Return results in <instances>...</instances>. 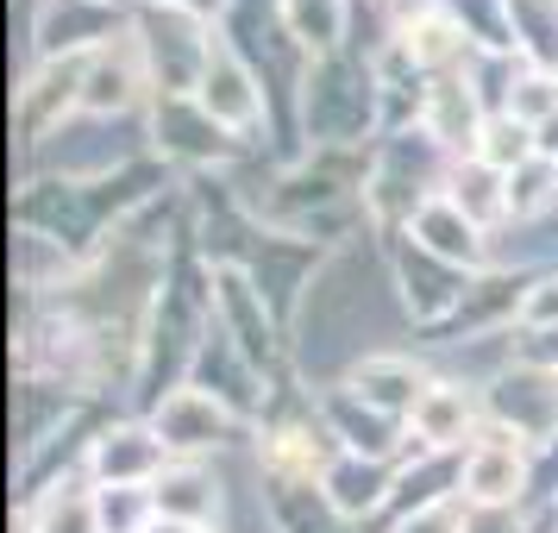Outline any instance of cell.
I'll return each instance as SVG.
<instances>
[{"label": "cell", "instance_id": "obj_10", "mask_svg": "<svg viewBox=\"0 0 558 533\" xmlns=\"http://www.w3.org/2000/svg\"><path fill=\"white\" fill-rule=\"evenodd\" d=\"M477 157L489 163V170H502V177H514L521 163H533V126H521L514 113H502V120H489L483 126V138H477Z\"/></svg>", "mask_w": 558, "mask_h": 533}, {"label": "cell", "instance_id": "obj_11", "mask_svg": "<svg viewBox=\"0 0 558 533\" xmlns=\"http://www.w3.org/2000/svg\"><path fill=\"white\" fill-rule=\"evenodd\" d=\"M427 132L433 138H446V145H471V138H483V126L471 120V88L439 82L433 101H427Z\"/></svg>", "mask_w": 558, "mask_h": 533}, {"label": "cell", "instance_id": "obj_20", "mask_svg": "<svg viewBox=\"0 0 558 533\" xmlns=\"http://www.w3.org/2000/svg\"><path fill=\"white\" fill-rule=\"evenodd\" d=\"M138 533H202V528H189V521H170V514H151V521H145Z\"/></svg>", "mask_w": 558, "mask_h": 533}, {"label": "cell", "instance_id": "obj_15", "mask_svg": "<svg viewBox=\"0 0 558 533\" xmlns=\"http://www.w3.org/2000/svg\"><path fill=\"white\" fill-rule=\"evenodd\" d=\"M101 528V508L88 496H51L38 508V533H95Z\"/></svg>", "mask_w": 558, "mask_h": 533}, {"label": "cell", "instance_id": "obj_6", "mask_svg": "<svg viewBox=\"0 0 558 533\" xmlns=\"http://www.w3.org/2000/svg\"><path fill=\"white\" fill-rule=\"evenodd\" d=\"M357 396L371 408H408V414H414L427 389H421V371L402 364V358H364V364H357Z\"/></svg>", "mask_w": 558, "mask_h": 533}, {"label": "cell", "instance_id": "obj_13", "mask_svg": "<svg viewBox=\"0 0 558 533\" xmlns=\"http://www.w3.org/2000/svg\"><path fill=\"white\" fill-rule=\"evenodd\" d=\"M327 496H332V508H371L383 496V471L377 464H357V458H345V464H332L327 471Z\"/></svg>", "mask_w": 558, "mask_h": 533}, {"label": "cell", "instance_id": "obj_12", "mask_svg": "<svg viewBox=\"0 0 558 533\" xmlns=\"http://www.w3.org/2000/svg\"><path fill=\"white\" fill-rule=\"evenodd\" d=\"M207 508H214V489H207L202 471H170V477H157V514H170V521H202Z\"/></svg>", "mask_w": 558, "mask_h": 533}, {"label": "cell", "instance_id": "obj_3", "mask_svg": "<svg viewBox=\"0 0 558 533\" xmlns=\"http://www.w3.org/2000/svg\"><path fill=\"white\" fill-rule=\"evenodd\" d=\"M496 414H502L508 427L546 439V433H553V421H558V377H553V371L502 377V383H496Z\"/></svg>", "mask_w": 558, "mask_h": 533}, {"label": "cell", "instance_id": "obj_19", "mask_svg": "<svg viewBox=\"0 0 558 533\" xmlns=\"http://www.w3.org/2000/svg\"><path fill=\"white\" fill-rule=\"evenodd\" d=\"M533 152L546 157V163H558V113H553V120H539V126H533Z\"/></svg>", "mask_w": 558, "mask_h": 533}, {"label": "cell", "instance_id": "obj_2", "mask_svg": "<svg viewBox=\"0 0 558 533\" xmlns=\"http://www.w3.org/2000/svg\"><path fill=\"white\" fill-rule=\"evenodd\" d=\"M458 483H464V496L483 508H502L514 489H521V446L508 439V433H489L483 446H471V458L458 464Z\"/></svg>", "mask_w": 558, "mask_h": 533}, {"label": "cell", "instance_id": "obj_8", "mask_svg": "<svg viewBox=\"0 0 558 533\" xmlns=\"http://www.w3.org/2000/svg\"><path fill=\"white\" fill-rule=\"evenodd\" d=\"M157 458H163V439H157V433L126 427V433H107V439H95V471H101V477H113V483L145 477Z\"/></svg>", "mask_w": 558, "mask_h": 533}, {"label": "cell", "instance_id": "obj_17", "mask_svg": "<svg viewBox=\"0 0 558 533\" xmlns=\"http://www.w3.org/2000/svg\"><path fill=\"white\" fill-rule=\"evenodd\" d=\"M521 314H527L533 327H546V320H558V282H539L527 302H521Z\"/></svg>", "mask_w": 558, "mask_h": 533}, {"label": "cell", "instance_id": "obj_14", "mask_svg": "<svg viewBox=\"0 0 558 533\" xmlns=\"http://www.w3.org/2000/svg\"><path fill=\"white\" fill-rule=\"evenodd\" d=\"M553 182H558V163H546V157L521 163V170L508 177V207H514V214H539V207L553 202Z\"/></svg>", "mask_w": 558, "mask_h": 533}, {"label": "cell", "instance_id": "obj_21", "mask_svg": "<svg viewBox=\"0 0 558 533\" xmlns=\"http://www.w3.org/2000/svg\"><path fill=\"white\" fill-rule=\"evenodd\" d=\"M553 82H558V76H553Z\"/></svg>", "mask_w": 558, "mask_h": 533}, {"label": "cell", "instance_id": "obj_1", "mask_svg": "<svg viewBox=\"0 0 558 533\" xmlns=\"http://www.w3.org/2000/svg\"><path fill=\"white\" fill-rule=\"evenodd\" d=\"M157 439L170 446V452H207V446H220L227 439V408L214 402V396H202V389H177L170 402L157 408Z\"/></svg>", "mask_w": 558, "mask_h": 533}, {"label": "cell", "instance_id": "obj_7", "mask_svg": "<svg viewBox=\"0 0 558 533\" xmlns=\"http://www.w3.org/2000/svg\"><path fill=\"white\" fill-rule=\"evenodd\" d=\"M471 427V402H464V389L458 383H433L421 408H414V439L421 446H458Z\"/></svg>", "mask_w": 558, "mask_h": 533}, {"label": "cell", "instance_id": "obj_16", "mask_svg": "<svg viewBox=\"0 0 558 533\" xmlns=\"http://www.w3.org/2000/svg\"><path fill=\"white\" fill-rule=\"evenodd\" d=\"M289 20L302 32L307 45H332L339 32V0H289Z\"/></svg>", "mask_w": 558, "mask_h": 533}, {"label": "cell", "instance_id": "obj_5", "mask_svg": "<svg viewBox=\"0 0 558 533\" xmlns=\"http://www.w3.org/2000/svg\"><path fill=\"white\" fill-rule=\"evenodd\" d=\"M414 239H421V252L446 257V264H471V257H477V220L458 214L452 202L421 207V214H414Z\"/></svg>", "mask_w": 558, "mask_h": 533}, {"label": "cell", "instance_id": "obj_9", "mask_svg": "<svg viewBox=\"0 0 558 533\" xmlns=\"http://www.w3.org/2000/svg\"><path fill=\"white\" fill-rule=\"evenodd\" d=\"M452 207H458V214H471V220L502 214V207H508V177H502V170H489L483 157H471V163L452 177Z\"/></svg>", "mask_w": 558, "mask_h": 533}, {"label": "cell", "instance_id": "obj_4", "mask_svg": "<svg viewBox=\"0 0 558 533\" xmlns=\"http://www.w3.org/2000/svg\"><path fill=\"white\" fill-rule=\"evenodd\" d=\"M202 107L220 120V126H252V120H257V88H252V76H245V63H239V57H227V51L207 57Z\"/></svg>", "mask_w": 558, "mask_h": 533}, {"label": "cell", "instance_id": "obj_18", "mask_svg": "<svg viewBox=\"0 0 558 533\" xmlns=\"http://www.w3.org/2000/svg\"><path fill=\"white\" fill-rule=\"evenodd\" d=\"M402 533H458V521L446 508H414V521H402Z\"/></svg>", "mask_w": 558, "mask_h": 533}]
</instances>
